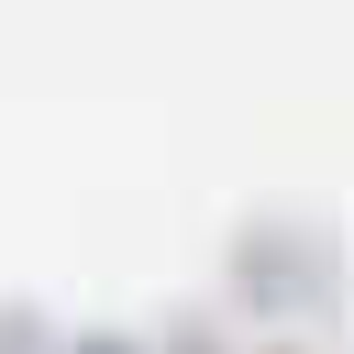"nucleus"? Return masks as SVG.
I'll return each mask as SVG.
<instances>
[{"instance_id": "f257e3e1", "label": "nucleus", "mask_w": 354, "mask_h": 354, "mask_svg": "<svg viewBox=\"0 0 354 354\" xmlns=\"http://www.w3.org/2000/svg\"><path fill=\"white\" fill-rule=\"evenodd\" d=\"M88 354H122V343H88Z\"/></svg>"}]
</instances>
